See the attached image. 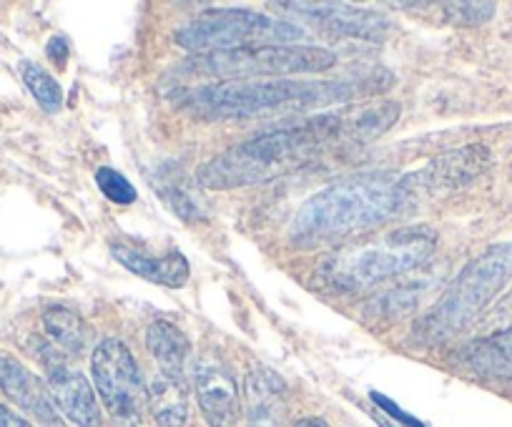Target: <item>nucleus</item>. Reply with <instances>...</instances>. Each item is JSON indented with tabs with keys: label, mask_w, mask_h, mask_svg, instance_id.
Here are the masks:
<instances>
[{
	"label": "nucleus",
	"mask_w": 512,
	"mask_h": 427,
	"mask_svg": "<svg viewBox=\"0 0 512 427\" xmlns=\"http://www.w3.org/2000/svg\"><path fill=\"white\" fill-rule=\"evenodd\" d=\"M415 201L407 176L367 171L327 186L304 201L292 219V242L299 249L324 247L395 219Z\"/></svg>",
	"instance_id": "f257e3e1"
},
{
	"label": "nucleus",
	"mask_w": 512,
	"mask_h": 427,
	"mask_svg": "<svg viewBox=\"0 0 512 427\" xmlns=\"http://www.w3.org/2000/svg\"><path fill=\"white\" fill-rule=\"evenodd\" d=\"M342 144H347L342 111L312 114L297 124L251 136L231 146L199 171V181L214 191L267 184L302 169L322 151Z\"/></svg>",
	"instance_id": "f03ea898"
},
{
	"label": "nucleus",
	"mask_w": 512,
	"mask_h": 427,
	"mask_svg": "<svg viewBox=\"0 0 512 427\" xmlns=\"http://www.w3.org/2000/svg\"><path fill=\"white\" fill-rule=\"evenodd\" d=\"M367 91V83L339 78H264V81L209 83L189 91L184 106L201 119H256L307 114L344 103Z\"/></svg>",
	"instance_id": "7ed1b4c3"
},
{
	"label": "nucleus",
	"mask_w": 512,
	"mask_h": 427,
	"mask_svg": "<svg viewBox=\"0 0 512 427\" xmlns=\"http://www.w3.org/2000/svg\"><path fill=\"white\" fill-rule=\"evenodd\" d=\"M512 279V239L487 247L452 279L440 302L417 319L415 340L420 345H440L475 325L487 307Z\"/></svg>",
	"instance_id": "20e7f679"
},
{
	"label": "nucleus",
	"mask_w": 512,
	"mask_h": 427,
	"mask_svg": "<svg viewBox=\"0 0 512 427\" xmlns=\"http://www.w3.org/2000/svg\"><path fill=\"white\" fill-rule=\"evenodd\" d=\"M435 247L437 232L432 227H402L334 252V257L324 264V277L339 292H364L420 269L435 254Z\"/></svg>",
	"instance_id": "39448f33"
},
{
	"label": "nucleus",
	"mask_w": 512,
	"mask_h": 427,
	"mask_svg": "<svg viewBox=\"0 0 512 427\" xmlns=\"http://www.w3.org/2000/svg\"><path fill=\"white\" fill-rule=\"evenodd\" d=\"M337 66V53L319 46H251L236 51L199 53L184 61L181 73L194 78H209L216 83L264 81L287 78L292 73H319Z\"/></svg>",
	"instance_id": "423d86ee"
},
{
	"label": "nucleus",
	"mask_w": 512,
	"mask_h": 427,
	"mask_svg": "<svg viewBox=\"0 0 512 427\" xmlns=\"http://www.w3.org/2000/svg\"><path fill=\"white\" fill-rule=\"evenodd\" d=\"M304 31L282 18L236 8V11H204L194 21L174 33V41L186 51L214 53L236 51L251 46H289L297 43Z\"/></svg>",
	"instance_id": "0eeeda50"
},
{
	"label": "nucleus",
	"mask_w": 512,
	"mask_h": 427,
	"mask_svg": "<svg viewBox=\"0 0 512 427\" xmlns=\"http://www.w3.org/2000/svg\"><path fill=\"white\" fill-rule=\"evenodd\" d=\"M91 372L106 410L121 422H139L149 395L131 350L113 337L98 342L91 357Z\"/></svg>",
	"instance_id": "6e6552de"
},
{
	"label": "nucleus",
	"mask_w": 512,
	"mask_h": 427,
	"mask_svg": "<svg viewBox=\"0 0 512 427\" xmlns=\"http://www.w3.org/2000/svg\"><path fill=\"white\" fill-rule=\"evenodd\" d=\"M490 166V149L482 144H470L462 146V149L435 156V159L427 161L422 169L410 171V174L405 176L412 196L417 199V194H437V191L465 189L467 184L480 179Z\"/></svg>",
	"instance_id": "1a4fd4ad"
},
{
	"label": "nucleus",
	"mask_w": 512,
	"mask_h": 427,
	"mask_svg": "<svg viewBox=\"0 0 512 427\" xmlns=\"http://www.w3.org/2000/svg\"><path fill=\"white\" fill-rule=\"evenodd\" d=\"M196 400L209 427H234L239 417V387L231 367L216 352H204L191 365Z\"/></svg>",
	"instance_id": "9d476101"
},
{
	"label": "nucleus",
	"mask_w": 512,
	"mask_h": 427,
	"mask_svg": "<svg viewBox=\"0 0 512 427\" xmlns=\"http://www.w3.org/2000/svg\"><path fill=\"white\" fill-rule=\"evenodd\" d=\"M277 6L312 18L329 36L382 43L392 31V21L384 13L354 8L349 3H307V0H299V3H277Z\"/></svg>",
	"instance_id": "9b49d317"
},
{
	"label": "nucleus",
	"mask_w": 512,
	"mask_h": 427,
	"mask_svg": "<svg viewBox=\"0 0 512 427\" xmlns=\"http://www.w3.org/2000/svg\"><path fill=\"white\" fill-rule=\"evenodd\" d=\"M0 390L41 427H66L46 382L6 352H0Z\"/></svg>",
	"instance_id": "f8f14e48"
},
{
	"label": "nucleus",
	"mask_w": 512,
	"mask_h": 427,
	"mask_svg": "<svg viewBox=\"0 0 512 427\" xmlns=\"http://www.w3.org/2000/svg\"><path fill=\"white\" fill-rule=\"evenodd\" d=\"M43 362L48 370V392L58 410L78 427H101V407L86 375L68 367L66 360L56 355L43 357Z\"/></svg>",
	"instance_id": "ddd939ff"
},
{
	"label": "nucleus",
	"mask_w": 512,
	"mask_h": 427,
	"mask_svg": "<svg viewBox=\"0 0 512 427\" xmlns=\"http://www.w3.org/2000/svg\"><path fill=\"white\" fill-rule=\"evenodd\" d=\"M244 402L249 427H282L287 415L284 380L267 367H251L244 382Z\"/></svg>",
	"instance_id": "4468645a"
},
{
	"label": "nucleus",
	"mask_w": 512,
	"mask_h": 427,
	"mask_svg": "<svg viewBox=\"0 0 512 427\" xmlns=\"http://www.w3.org/2000/svg\"><path fill=\"white\" fill-rule=\"evenodd\" d=\"M113 257H116L128 272H134L136 277L164 284V287L171 289L184 287L186 279H189L191 274L189 259L181 252H169L166 257H149V254H141L136 252V249L116 244V247H113Z\"/></svg>",
	"instance_id": "2eb2a0df"
},
{
	"label": "nucleus",
	"mask_w": 512,
	"mask_h": 427,
	"mask_svg": "<svg viewBox=\"0 0 512 427\" xmlns=\"http://www.w3.org/2000/svg\"><path fill=\"white\" fill-rule=\"evenodd\" d=\"M462 365L490 380H512V327L477 337L462 350Z\"/></svg>",
	"instance_id": "dca6fc26"
},
{
	"label": "nucleus",
	"mask_w": 512,
	"mask_h": 427,
	"mask_svg": "<svg viewBox=\"0 0 512 427\" xmlns=\"http://www.w3.org/2000/svg\"><path fill=\"white\" fill-rule=\"evenodd\" d=\"M149 405L154 412L156 425L161 427H181L189 417V387L186 377L166 375L159 372L151 382Z\"/></svg>",
	"instance_id": "f3484780"
},
{
	"label": "nucleus",
	"mask_w": 512,
	"mask_h": 427,
	"mask_svg": "<svg viewBox=\"0 0 512 427\" xmlns=\"http://www.w3.org/2000/svg\"><path fill=\"white\" fill-rule=\"evenodd\" d=\"M146 347H149L151 357L159 362V372L166 375L186 377V362L191 357V342L184 332L171 322H154L146 332Z\"/></svg>",
	"instance_id": "a211bd4d"
},
{
	"label": "nucleus",
	"mask_w": 512,
	"mask_h": 427,
	"mask_svg": "<svg viewBox=\"0 0 512 427\" xmlns=\"http://www.w3.org/2000/svg\"><path fill=\"white\" fill-rule=\"evenodd\" d=\"M43 325H46L48 337L56 342L63 350L73 352V355H81L88 345V337H91V330L88 325L78 317L76 312L66 307H46L43 309Z\"/></svg>",
	"instance_id": "6ab92c4d"
},
{
	"label": "nucleus",
	"mask_w": 512,
	"mask_h": 427,
	"mask_svg": "<svg viewBox=\"0 0 512 427\" xmlns=\"http://www.w3.org/2000/svg\"><path fill=\"white\" fill-rule=\"evenodd\" d=\"M18 71H21L26 88L33 93V98H36L38 106H41L46 114H58V111L63 109V88L51 73L43 71V68L33 61H21Z\"/></svg>",
	"instance_id": "aec40b11"
},
{
	"label": "nucleus",
	"mask_w": 512,
	"mask_h": 427,
	"mask_svg": "<svg viewBox=\"0 0 512 427\" xmlns=\"http://www.w3.org/2000/svg\"><path fill=\"white\" fill-rule=\"evenodd\" d=\"M442 11H445V18L455 26H482V23L490 21L495 16L497 6L492 0H460V3H442Z\"/></svg>",
	"instance_id": "412c9836"
},
{
	"label": "nucleus",
	"mask_w": 512,
	"mask_h": 427,
	"mask_svg": "<svg viewBox=\"0 0 512 427\" xmlns=\"http://www.w3.org/2000/svg\"><path fill=\"white\" fill-rule=\"evenodd\" d=\"M93 179H96V186L101 189V194L106 196L108 201H113V204L128 206L139 199V191H136V186L131 184V181H128L121 171L111 169V166H101V169H96Z\"/></svg>",
	"instance_id": "4be33fe9"
},
{
	"label": "nucleus",
	"mask_w": 512,
	"mask_h": 427,
	"mask_svg": "<svg viewBox=\"0 0 512 427\" xmlns=\"http://www.w3.org/2000/svg\"><path fill=\"white\" fill-rule=\"evenodd\" d=\"M420 287H407V289H397V292H387L382 297L372 299L367 304V314H387V317H400V314L410 312V309L417 307L422 297Z\"/></svg>",
	"instance_id": "5701e85b"
},
{
	"label": "nucleus",
	"mask_w": 512,
	"mask_h": 427,
	"mask_svg": "<svg viewBox=\"0 0 512 427\" xmlns=\"http://www.w3.org/2000/svg\"><path fill=\"white\" fill-rule=\"evenodd\" d=\"M480 327H482L480 337L495 335V332H502V330H507V327H512V292L507 294L505 299H500V302H497V307L492 309L485 319H482Z\"/></svg>",
	"instance_id": "b1692460"
},
{
	"label": "nucleus",
	"mask_w": 512,
	"mask_h": 427,
	"mask_svg": "<svg viewBox=\"0 0 512 427\" xmlns=\"http://www.w3.org/2000/svg\"><path fill=\"white\" fill-rule=\"evenodd\" d=\"M372 402H374V405L382 407V410L387 412V415L395 417L397 422H402V425H405V427H427L425 422H420V420H417V417L407 415V412L402 410V407H397L395 402H392L390 397H384L382 392H372Z\"/></svg>",
	"instance_id": "393cba45"
},
{
	"label": "nucleus",
	"mask_w": 512,
	"mask_h": 427,
	"mask_svg": "<svg viewBox=\"0 0 512 427\" xmlns=\"http://www.w3.org/2000/svg\"><path fill=\"white\" fill-rule=\"evenodd\" d=\"M46 53L58 68H63L68 63V56H71V46H68V41L63 36H53L51 41H48Z\"/></svg>",
	"instance_id": "a878e982"
},
{
	"label": "nucleus",
	"mask_w": 512,
	"mask_h": 427,
	"mask_svg": "<svg viewBox=\"0 0 512 427\" xmlns=\"http://www.w3.org/2000/svg\"><path fill=\"white\" fill-rule=\"evenodd\" d=\"M0 427H33V425L28 420H23L21 415H16L13 410L0 405Z\"/></svg>",
	"instance_id": "bb28decb"
},
{
	"label": "nucleus",
	"mask_w": 512,
	"mask_h": 427,
	"mask_svg": "<svg viewBox=\"0 0 512 427\" xmlns=\"http://www.w3.org/2000/svg\"><path fill=\"white\" fill-rule=\"evenodd\" d=\"M294 427H329V422L322 420V417H304Z\"/></svg>",
	"instance_id": "cd10ccee"
},
{
	"label": "nucleus",
	"mask_w": 512,
	"mask_h": 427,
	"mask_svg": "<svg viewBox=\"0 0 512 427\" xmlns=\"http://www.w3.org/2000/svg\"><path fill=\"white\" fill-rule=\"evenodd\" d=\"M377 422H379V427H392V425H390V422L384 420V417H377Z\"/></svg>",
	"instance_id": "c85d7f7f"
}]
</instances>
